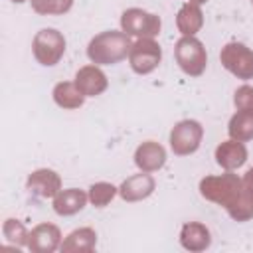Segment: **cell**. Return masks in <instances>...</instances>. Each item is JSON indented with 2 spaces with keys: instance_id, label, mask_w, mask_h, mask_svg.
Segmentation results:
<instances>
[{
  "instance_id": "1",
  "label": "cell",
  "mask_w": 253,
  "mask_h": 253,
  "mask_svg": "<svg viewBox=\"0 0 253 253\" xmlns=\"http://www.w3.org/2000/svg\"><path fill=\"white\" fill-rule=\"evenodd\" d=\"M200 192L206 200L223 206L237 221L253 217V204L245 198L241 180L231 172H225L221 176H206L200 182Z\"/></svg>"
},
{
  "instance_id": "2",
  "label": "cell",
  "mask_w": 253,
  "mask_h": 253,
  "mask_svg": "<svg viewBox=\"0 0 253 253\" xmlns=\"http://www.w3.org/2000/svg\"><path fill=\"white\" fill-rule=\"evenodd\" d=\"M130 38L125 32H103L99 36H95L89 42L87 47V55L93 63L99 65H113L121 59H125L130 53Z\"/></svg>"
},
{
  "instance_id": "3",
  "label": "cell",
  "mask_w": 253,
  "mask_h": 253,
  "mask_svg": "<svg viewBox=\"0 0 253 253\" xmlns=\"http://www.w3.org/2000/svg\"><path fill=\"white\" fill-rule=\"evenodd\" d=\"M174 53H176V61L184 73L194 75V77L204 73L208 55H206V49L200 40H196L194 36H184L182 40H178Z\"/></svg>"
},
{
  "instance_id": "4",
  "label": "cell",
  "mask_w": 253,
  "mask_h": 253,
  "mask_svg": "<svg viewBox=\"0 0 253 253\" xmlns=\"http://www.w3.org/2000/svg\"><path fill=\"white\" fill-rule=\"evenodd\" d=\"M32 47H34L36 59L42 65H55L65 51V38L57 30L45 28L36 34Z\"/></svg>"
},
{
  "instance_id": "5",
  "label": "cell",
  "mask_w": 253,
  "mask_h": 253,
  "mask_svg": "<svg viewBox=\"0 0 253 253\" xmlns=\"http://www.w3.org/2000/svg\"><path fill=\"white\" fill-rule=\"evenodd\" d=\"M221 65L237 75L239 79H251L253 77V51L237 42L227 43L219 53Z\"/></svg>"
},
{
  "instance_id": "6",
  "label": "cell",
  "mask_w": 253,
  "mask_h": 253,
  "mask_svg": "<svg viewBox=\"0 0 253 253\" xmlns=\"http://www.w3.org/2000/svg\"><path fill=\"white\" fill-rule=\"evenodd\" d=\"M121 26H123V32L128 36L154 38L160 32V18L154 14H148L140 8H128L123 12Z\"/></svg>"
},
{
  "instance_id": "7",
  "label": "cell",
  "mask_w": 253,
  "mask_h": 253,
  "mask_svg": "<svg viewBox=\"0 0 253 253\" xmlns=\"http://www.w3.org/2000/svg\"><path fill=\"white\" fill-rule=\"evenodd\" d=\"M160 57H162L160 45L152 38H140L136 43H132L130 53H128V61H130L132 71H136L140 75L154 71L160 63Z\"/></svg>"
},
{
  "instance_id": "8",
  "label": "cell",
  "mask_w": 253,
  "mask_h": 253,
  "mask_svg": "<svg viewBox=\"0 0 253 253\" xmlns=\"http://www.w3.org/2000/svg\"><path fill=\"white\" fill-rule=\"evenodd\" d=\"M204 128L198 121H180L170 132V146L178 156H186L198 150Z\"/></svg>"
},
{
  "instance_id": "9",
  "label": "cell",
  "mask_w": 253,
  "mask_h": 253,
  "mask_svg": "<svg viewBox=\"0 0 253 253\" xmlns=\"http://www.w3.org/2000/svg\"><path fill=\"white\" fill-rule=\"evenodd\" d=\"M75 85L79 87V91L85 97H95V95H101L107 89V77H105V73L99 67L85 65V67H81L77 71Z\"/></svg>"
},
{
  "instance_id": "10",
  "label": "cell",
  "mask_w": 253,
  "mask_h": 253,
  "mask_svg": "<svg viewBox=\"0 0 253 253\" xmlns=\"http://www.w3.org/2000/svg\"><path fill=\"white\" fill-rule=\"evenodd\" d=\"M134 162H136V166H138L142 172H154V170H158V168L164 166V162H166V152H164V148H162L158 142L148 140V142H142V144L136 148V152H134Z\"/></svg>"
},
{
  "instance_id": "11",
  "label": "cell",
  "mask_w": 253,
  "mask_h": 253,
  "mask_svg": "<svg viewBox=\"0 0 253 253\" xmlns=\"http://www.w3.org/2000/svg\"><path fill=\"white\" fill-rule=\"evenodd\" d=\"M28 188L30 192L42 196V198H53L57 196L59 188H61V180L53 170H36L34 174H30L28 178Z\"/></svg>"
},
{
  "instance_id": "12",
  "label": "cell",
  "mask_w": 253,
  "mask_h": 253,
  "mask_svg": "<svg viewBox=\"0 0 253 253\" xmlns=\"http://www.w3.org/2000/svg\"><path fill=\"white\" fill-rule=\"evenodd\" d=\"M152 190H154V178L150 174L142 172V174L126 178L123 182V186L119 188V194L126 202H136V200H142V198L150 196Z\"/></svg>"
},
{
  "instance_id": "13",
  "label": "cell",
  "mask_w": 253,
  "mask_h": 253,
  "mask_svg": "<svg viewBox=\"0 0 253 253\" xmlns=\"http://www.w3.org/2000/svg\"><path fill=\"white\" fill-rule=\"evenodd\" d=\"M59 229L51 223H40L32 233H30V239H28V247L32 251H38V253H49L53 251L57 245H59Z\"/></svg>"
},
{
  "instance_id": "14",
  "label": "cell",
  "mask_w": 253,
  "mask_h": 253,
  "mask_svg": "<svg viewBox=\"0 0 253 253\" xmlns=\"http://www.w3.org/2000/svg\"><path fill=\"white\" fill-rule=\"evenodd\" d=\"M215 160L221 168L225 170H233V168H239L245 160H247V148L243 146V142L239 140H227V142H221L217 148H215Z\"/></svg>"
},
{
  "instance_id": "15",
  "label": "cell",
  "mask_w": 253,
  "mask_h": 253,
  "mask_svg": "<svg viewBox=\"0 0 253 253\" xmlns=\"http://www.w3.org/2000/svg\"><path fill=\"white\" fill-rule=\"evenodd\" d=\"M85 204H87V194L77 188H69L63 192H57V196L53 200V210L59 215H73L79 210H83Z\"/></svg>"
},
{
  "instance_id": "16",
  "label": "cell",
  "mask_w": 253,
  "mask_h": 253,
  "mask_svg": "<svg viewBox=\"0 0 253 253\" xmlns=\"http://www.w3.org/2000/svg\"><path fill=\"white\" fill-rule=\"evenodd\" d=\"M180 241L190 251H202V249H206L210 245V231L206 229V225L190 221V223H186L182 227Z\"/></svg>"
},
{
  "instance_id": "17",
  "label": "cell",
  "mask_w": 253,
  "mask_h": 253,
  "mask_svg": "<svg viewBox=\"0 0 253 253\" xmlns=\"http://www.w3.org/2000/svg\"><path fill=\"white\" fill-rule=\"evenodd\" d=\"M176 24H178V30L184 34V36H194L202 24H204V18H202V10L198 8V4H184L178 12V18H176Z\"/></svg>"
},
{
  "instance_id": "18",
  "label": "cell",
  "mask_w": 253,
  "mask_h": 253,
  "mask_svg": "<svg viewBox=\"0 0 253 253\" xmlns=\"http://www.w3.org/2000/svg\"><path fill=\"white\" fill-rule=\"evenodd\" d=\"M229 136L245 142L253 138V111H237L229 121Z\"/></svg>"
},
{
  "instance_id": "19",
  "label": "cell",
  "mask_w": 253,
  "mask_h": 253,
  "mask_svg": "<svg viewBox=\"0 0 253 253\" xmlns=\"http://www.w3.org/2000/svg\"><path fill=\"white\" fill-rule=\"evenodd\" d=\"M53 99L59 107L63 109H77L83 105V99L85 95L79 91V87L75 83H69V81H63V83H57L55 89H53Z\"/></svg>"
},
{
  "instance_id": "20",
  "label": "cell",
  "mask_w": 253,
  "mask_h": 253,
  "mask_svg": "<svg viewBox=\"0 0 253 253\" xmlns=\"http://www.w3.org/2000/svg\"><path fill=\"white\" fill-rule=\"evenodd\" d=\"M93 247H95V231L91 227L75 229L61 245L63 251H91Z\"/></svg>"
},
{
  "instance_id": "21",
  "label": "cell",
  "mask_w": 253,
  "mask_h": 253,
  "mask_svg": "<svg viewBox=\"0 0 253 253\" xmlns=\"http://www.w3.org/2000/svg\"><path fill=\"white\" fill-rule=\"evenodd\" d=\"M117 194V188L113 184H107V182H99V184H93L91 190H89V200L97 206V208H103L107 206Z\"/></svg>"
},
{
  "instance_id": "22",
  "label": "cell",
  "mask_w": 253,
  "mask_h": 253,
  "mask_svg": "<svg viewBox=\"0 0 253 253\" xmlns=\"http://www.w3.org/2000/svg\"><path fill=\"white\" fill-rule=\"evenodd\" d=\"M73 0H32V8L38 14H65Z\"/></svg>"
},
{
  "instance_id": "23",
  "label": "cell",
  "mask_w": 253,
  "mask_h": 253,
  "mask_svg": "<svg viewBox=\"0 0 253 253\" xmlns=\"http://www.w3.org/2000/svg\"><path fill=\"white\" fill-rule=\"evenodd\" d=\"M4 235H6L10 241H14L16 245H24V243L28 241L26 237H30V235L26 233L24 225H22L18 219H8V221L4 223Z\"/></svg>"
},
{
  "instance_id": "24",
  "label": "cell",
  "mask_w": 253,
  "mask_h": 253,
  "mask_svg": "<svg viewBox=\"0 0 253 253\" xmlns=\"http://www.w3.org/2000/svg\"><path fill=\"white\" fill-rule=\"evenodd\" d=\"M233 103L237 107V111H253V87L243 85L235 91Z\"/></svg>"
},
{
  "instance_id": "25",
  "label": "cell",
  "mask_w": 253,
  "mask_h": 253,
  "mask_svg": "<svg viewBox=\"0 0 253 253\" xmlns=\"http://www.w3.org/2000/svg\"><path fill=\"white\" fill-rule=\"evenodd\" d=\"M241 184H243V194H245V198L253 204V168L243 176Z\"/></svg>"
},
{
  "instance_id": "26",
  "label": "cell",
  "mask_w": 253,
  "mask_h": 253,
  "mask_svg": "<svg viewBox=\"0 0 253 253\" xmlns=\"http://www.w3.org/2000/svg\"><path fill=\"white\" fill-rule=\"evenodd\" d=\"M190 2H192V4H204L206 0H190Z\"/></svg>"
},
{
  "instance_id": "27",
  "label": "cell",
  "mask_w": 253,
  "mask_h": 253,
  "mask_svg": "<svg viewBox=\"0 0 253 253\" xmlns=\"http://www.w3.org/2000/svg\"><path fill=\"white\" fill-rule=\"evenodd\" d=\"M14 2H24V0H14Z\"/></svg>"
},
{
  "instance_id": "28",
  "label": "cell",
  "mask_w": 253,
  "mask_h": 253,
  "mask_svg": "<svg viewBox=\"0 0 253 253\" xmlns=\"http://www.w3.org/2000/svg\"><path fill=\"white\" fill-rule=\"evenodd\" d=\"M251 2H253V0H251Z\"/></svg>"
}]
</instances>
